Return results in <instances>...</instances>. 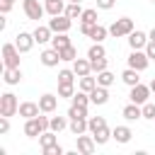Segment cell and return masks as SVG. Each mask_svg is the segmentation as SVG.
<instances>
[{
    "label": "cell",
    "instance_id": "1",
    "mask_svg": "<svg viewBox=\"0 0 155 155\" xmlns=\"http://www.w3.org/2000/svg\"><path fill=\"white\" fill-rule=\"evenodd\" d=\"M51 128V116H34V119H24V136L27 138H39L44 131Z\"/></svg>",
    "mask_w": 155,
    "mask_h": 155
},
{
    "label": "cell",
    "instance_id": "2",
    "mask_svg": "<svg viewBox=\"0 0 155 155\" xmlns=\"http://www.w3.org/2000/svg\"><path fill=\"white\" fill-rule=\"evenodd\" d=\"M133 29H136L133 19H131V17H121V19H114V22H111L109 34H111L114 39H121V36H128Z\"/></svg>",
    "mask_w": 155,
    "mask_h": 155
},
{
    "label": "cell",
    "instance_id": "3",
    "mask_svg": "<svg viewBox=\"0 0 155 155\" xmlns=\"http://www.w3.org/2000/svg\"><path fill=\"white\" fill-rule=\"evenodd\" d=\"M19 114V102L12 92H2L0 94V116H15Z\"/></svg>",
    "mask_w": 155,
    "mask_h": 155
},
{
    "label": "cell",
    "instance_id": "4",
    "mask_svg": "<svg viewBox=\"0 0 155 155\" xmlns=\"http://www.w3.org/2000/svg\"><path fill=\"white\" fill-rule=\"evenodd\" d=\"M150 65V58H148V53H145V48H131V53H128V68H136V70H145Z\"/></svg>",
    "mask_w": 155,
    "mask_h": 155
},
{
    "label": "cell",
    "instance_id": "5",
    "mask_svg": "<svg viewBox=\"0 0 155 155\" xmlns=\"http://www.w3.org/2000/svg\"><path fill=\"white\" fill-rule=\"evenodd\" d=\"M19 48L15 44H2V65L5 68H19Z\"/></svg>",
    "mask_w": 155,
    "mask_h": 155
},
{
    "label": "cell",
    "instance_id": "6",
    "mask_svg": "<svg viewBox=\"0 0 155 155\" xmlns=\"http://www.w3.org/2000/svg\"><path fill=\"white\" fill-rule=\"evenodd\" d=\"M22 10H24V15H27L29 19L39 22V19L44 17V12H46V5H41L39 0H22Z\"/></svg>",
    "mask_w": 155,
    "mask_h": 155
},
{
    "label": "cell",
    "instance_id": "7",
    "mask_svg": "<svg viewBox=\"0 0 155 155\" xmlns=\"http://www.w3.org/2000/svg\"><path fill=\"white\" fill-rule=\"evenodd\" d=\"M150 85H143V82H138V85H133L131 87V92H128V99L131 102H136V104H145L148 99H150Z\"/></svg>",
    "mask_w": 155,
    "mask_h": 155
},
{
    "label": "cell",
    "instance_id": "8",
    "mask_svg": "<svg viewBox=\"0 0 155 155\" xmlns=\"http://www.w3.org/2000/svg\"><path fill=\"white\" fill-rule=\"evenodd\" d=\"M75 148H78V153H82V155H92L94 148H97V140H94V136L80 133V136H75Z\"/></svg>",
    "mask_w": 155,
    "mask_h": 155
},
{
    "label": "cell",
    "instance_id": "9",
    "mask_svg": "<svg viewBox=\"0 0 155 155\" xmlns=\"http://www.w3.org/2000/svg\"><path fill=\"white\" fill-rule=\"evenodd\" d=\"M80 34L90 36L92 41H104V39H107V34H109V29H107V27H102L99 22H97V24H92V27H82V24H80Z\"/></svg>",
    "mask_w": 155,
    "mask_h": 155
},
{
    "label": "cell",
    "instance_id": "10",
    "mask_svg": "<svg viewBox=\"0 0 155 155\" xmlns=\"http://www.w3.org/2000/svg\"><path fill=\"white\" fill-rule=\"evenodd\" d=\"M48 27L53 29V34L70 31V27H73V19H70L68 15H56V17H51V19H48Z\"/></svg>",
    "mask_w": 155,
    "mask_h": 155
},
{
    "label": "cell",
    "instance_id": "11",
    "mask_svg": "<svg viewBox=\"0 0 155 155\" xmlns=\"http://www.w3.org/2000/svg\"><path fill=\"white\" fill-rule=\"evenodd\" d=\"M34 44H36L34 34H29V31H17V36H15V46H17L22 53H29V51L34 48Z\"/></svg>",
    "mask_w": 155,
    "mask_h": 155
},
{
    "label": "cell",
    "instance_id": "12",
    "mask_svg": "<svg viewBox=\"0 0 155 155\" xmlns=\"http://www.w3.org/2000/svg\"><path fill=\"white\" fill-rule=\"evenodd\" d=\"M39 61H41V65H46V68H56V65L61 63V53L51 46V48H44V51H41Z\"/></svg>",
    "mask_w": 155,
    "mask_h": 155
},
{
    "label": "cell",
    "instance_id": "13",
    "mask_svg": "<svg viewBox=\"0 0 155 155\" xmlns=\"http://www.w3.org/2000/svg\"><path fill=\"white\" fill-rule=\"evenodd\" d=\"M58 99H61V97H56V94H51V92L41 94V97H39L41 114H53V111H56V107H58Z\"/></svg>",
    "mask_w": 155,
    "mask_h": 155
},
{
    "label": "cell",
    "instance_id": "14",
    "mask_svg": "<svg viewBox=\"0 0 155 155\" xmlns=\"http://www.w3.org/2000/svg\"><path fill=\"white\" fill-rule=\"evenodd\" d=\"M148 41H150V36H148L145 31H140V29H133V31L128 34V46H131V48H145Z\"/></svg>",
    "mask_w": 155,
    "mask_h": 155
},
{
    "label": "cell",
    "instance_id": "15",
    "mask_svg": "<svg viewBox=\"0 0 155 155\" xmlns=\"http://www.w3.org/2000/svg\"><path fill=\"white\" fill-rule=\"evenodd\" d=\"M2 82L10 85V87L19 85L22 82V70L19 68H2Z\"/></svg>",
    "mask_w": 155,
    "mask_h": 155
},
{
    "label": "cell",
    "instance_id": "16",
    "mask_svg": "<svg viewBox=\"0 0 155 155\" xmlns=\"http://www.w3.org/2000/svg\"><path fill=\"white\" fill-rule=\"evenodd\" d=\"M39 114H41L39 102H22V104H19V116H22V119H34V116H39Z\"/></svg>",
    "mask_w": 155,
    "mask_h": 155
},
{
    "label": "cell",
    "instance_id": "17",
    "mask_svg": "<svg viewBox=\"0 0 155 155\" xmlns=\"http://www.w3.org/2000/svg\"><path fill=\"white\" fill-rule=\"evenodd\" d=\"M121 116H124L126 121H138V119H143V109H140V104L131 102V104H126V107L121 109Z\"/></svg>",
    "mask_w": 155,
    "mask_h": 155
},
{
    "label": "cell",
    "instance_id": "18",
    "mask_svg": "<svg viewBox=\"0 0 155 155\" xmlns=\"http://www.w3.org/2000/svg\"><path fill=\"white\" fill-rule=\"evenodd\" d=\"M31 34H34L36 44H48V41L53 39V29H51L48 24H39V27H36V29H34Z\"/></svg>",
    "mask_w": 155,
    "mask_h": 155
},
{
    "label": "cell",
    "instance_id": "19",
    "mask_svg": "<svg viewBox=\"0 0 155 155\" xmlns=\"http://www.w3.org/2000/svg\"><path fill=\"white\" fill-rule=\"evenodd\" d=\"M90 102H92V104H99V107H102V104H107V102H109V87L97 85V87L90 92Z\"/></svg>",
    "mask_w": 155,
    "mask_h": 155
},
{
    "label": "cell",
    "instance_id": "20",
    "mask_svg": "<svg viewBox=\"0 0 155 155\" xmlns=\"http://www.w3.org/2000/svg\"><path fill=\"white\" fill-rule=\"evenodd\" d=\"M111 138L116 140V143H121V145H126L131 138H133V131L128 128V126H116L114 131H111Z\"/></svg>",
    "mask_w": 155,
    "mask_h": 155
},
{
    "label": "cell",
    "instance_id": "21",
    "mask_svg": "<svg viewBox=\"0 0 155 155\" xmlns=\"http://www.w3.org/2000/svg\"><path fill=\"white\" fill-rule=\"evenodd\" d=\"M73 70H75L78 78L90 75V73H92V63H90V58H75V61H73Z\"/></svg>",
    "mask_w": 155,
    "mask_h": 155
},
{
    "label": "cell",
    "instance_id": "22",
    "mask_svg": "<svg viewBox=\"0 0 155 155\" xmlns=\"http://www.w3.org/2000/svg\"><path fill=\"white\" fill-rule=\"evenodd\" d=\"M44 5H46V12L51 15V17H56V15H63L65 12V0H44Z\"/></svg>",
    "mask_w": 155,
    "mask_h": 155
},
{
    "label": "cell",
    "instance_id": "23",
    "mask_svg": "<svg viewBox=\"0 0 155 155\" xmlns=\"http://www.w3.org/2000/svg\"><path fill=\"white\" fill-rule=\"evenodd\" d=\"M121 80H124L128 87H133V85L140 82V70H136V68H126V70L121 73Z\"/></svg>",
    "mask_w": 155,
    "mask_h": 155
},
{
    "label": "cell",
    "instance_id": "24",
    "mask_svg": "<svg viewBox=\"0 0 155 155\" xmlns=\"http://www.w3.org/2000/svg\"><path fill=\"white\" fill-rule=\"evenodd\" d=\"M56 143H58V136H56V131H51V128L44 131V133L39 136V145H41V150H44V148H51V145H56Z\"/></svg>",
    "mask_w": 155,
    "mask_h": 155
},
{
    "label": "cell",
    "instance_id": "25",
    "mask_svg": "<svg viewBox=\"0 0 155 155\" xmlns=\"http://www.w3.org/2000/svg\"><path fill=\"white\" fill-rule=\"evenodd\" d=\"M51 46H53L56 51H61V48H65V46H70V36H68V31H61V34H53V39H51Z\"/></svg>",
    "mask_w": 155,
    "mask_h": 155
},
{
    "label": "cell",
    "instance_id": "26",
    "mask_svg": "<svg viewBox=\"0 0 155 155\" xmlns=\"http://www.w3.org/2000/svg\"><path fill=\"white\" fill-rule=\"evenodd\" d=\"M68 128L73 131V136H80V133H87V131H90L87 119H70V126H68Z\"/></svg>",
    "mask_w": 155,
    "mask_h": 155
},
{
    "label": "cell",
    "instance_id": "27",
    "mask_svg": "<svg viewBox=\"0 0 155 155\" xmlns=\"http://www.w3.org/2000/svg\"><path fill=\"white\" fill-rule=\"evenodd\" d=\"M70 104H75V107H82V109H87V107H90L92 102H90V94L80 90V92H75V94L70 97Z\"/></svg>",
    "mask_w": 155,
    "mask_h": 155
},
{
    "label": "cell",
    "instance_id": "28",
    "mask_svg": "<svg viewBox=\"0 0 155 155\" xmlns=\"http://www.w3.org/2000/svg\"><path fill=\"white\" fill-rule=\"evenodd\" d=\"M68 126H70L68 114H65V116H51V131L61 133V131H63V128H68Z\"/></svg>",
    "mask_w": 155,
    "mask_h": 155
},
{
    "label": "cell",
    "instance_id": "29",
    "mask_svg": "<svg viewBox=\"0 0 155 155\" xmlns=\"http://www.w3.org/2000/svg\"><path fill=\"white\" fill-rule=\"evenodd\" d=\"M80 24L82 27H92V24H97V10H82V15H80Z\"/></svg>",
    "mask_w": 155,
    "mask_h": 155
},
{
    "label": "cell",
    "instance_id": "30",
    "mask_svg": "<svg viewBox=\"0 0 155 155\" xmlns=\"http://www.w3.org/2000/svg\"><path fill=\"white\" fill-rule=\"evenodd\" d=\"M104 56H107V51H104L102 41H94V44L87 48V58H90V61H94V58H104Z\"/></svg>",
    "mask_w": 155,
    "mask_h": 155
},
{
    "label": "cell",
    "instance_id": "31",
    "mask_svg": "<svg viewBox=\"0 0 155 155\" xmlns=\"http://www.w3.org/2000/svg\"><path fill=\"white\" fill-rule=\"evenodd\" d=\"M75 94V82H58V97L61 99H70Z\"/></svg>",
    "mask_w": 155,
    "mask_h": 155
},
{
    "label": "cell",
    "instance_id": "32",
    "mask_svg": "<svg viewBox=\"0 0 155 155\" xmlns=\"http://www.w3.org/2000/svg\"><path fill=\"white\" fill-rule=\"evenodd\" d=\"M114 80H116V75H114V73H109V70L97 73V85H102V87H111V85H114Z\"/></svg>",
    "mask_w": 155,
    "mask_h": 155
},
{
    "label": "cell",
    "instance_id": "33",
    "mask_svg": "<svg viewBox=\"0 0 155 155\" xmlns=\"http://www.w3.org/2000/svg\"><path fill=\"white\" fill-rule=\"evenodd\" d=\"M94 87H97V78H92V73L80 78V90H82V92H87V94H90Z\"/></svg>",
    "mask_w": 155,
    "mask_h": 155
},
{
    "label": "cell",
    "instance_id": "34",
    "mask_svg": "<svg viewBox=\"0 0 155 155\" xmlns=\"http://www.w3.org/2000/svg\"><path fill=\"white\" fill-rule=\"evenodd\" d=\"M87 126H90V133H97L99 128L107 126V119H104V116H90V119H87Z\"/></svg>",
    "mask_w": 155,
    "mask_h": 155
},
{
    "label": "cell",
    "instance_id": "35",
    "mask_svg": "<svg viewBox=\"0 0 155 155\" xmlns=\"http://www.w3.org/2000/svg\"><path fill=\"white\" fill-rule=\"evenodd\" d=\"M63 15H68L70 19H80V15H82V7H80V2H68Z\"/></svg>",
    "mask_w": 155,
    "mask_h": 155
},
{
    "label": "cell",
    "instance_id": "36",
    "mask_svg": "<svg viewBox=\"0 0 155 155\" xmlns=\"http://www.w3.org/2000/svg\"><path fill=\"white\" fill-rule=\"evenodd\" d=\"M58 53H61V61H70V63H73V61L78 58V48H75L73 44H70V46H65V48H61Z\"/></svg>",
    "mask_w": 155,
    "mask_h": 155
},
{
    "label": "cell",
    "instance_id": "37",
    "mask_svg": "<svg viewBox=\"0 0 155 155\" xmlns=\"http://www.w3.org/2000/svg\"><path fill=\"white\" fill-rule=\"evenodd\" d=\"M94 136V140H97V145H104V143H109V138H111V131H109V126H104V128H99L97 133H92Z\"/></svg>",
    "mask_w": 155,
    "mask_h": 155
},
{
    "label": "cell",
    "instance_id": "38",
    "mask_svg": "<svg viewBox=\"0 0 155 155\" xmlns=\"http://www.w3.org/2000/svg\"><path fill=\"white\" fill-rule=\"evenodd\" d=\"M75 70L73 68H63V70H58V82H75Z\"/></svg>",
    "mask_w": 155,
    "mask_h": 155
},
{
    "label": "cell",
    "instance_id": "39",
    "mask_svg": "<svg viewBox=\"0 0 155 155\" xmlns=\"http://www.w3.org/2000/svg\"><path fill=\"white\" fill-rule=\"evenodd\" d=\"M68 119H87V109L70 104V109H68Z\"/></svg>",
    "mask_w": 155,
    "mask_h": 155
},
{
    "label": "cell",
    "instance_id": "40",
    "mask_svg": "<svg viewBox=\"0 0 155 155\" xmlns=\"http://www.w3.org/2000/svg\"><path fill=\"white\" fill-rule=\"evenodd\" d=\"M90 63H92V73H102V70H107V68H109L107 56H104V58H94V61H90Z\"/></svg>",
    "mask_w": 155,
    "mask_h": 155
},
{
    "label": "cell",
    "instance_id": "41",
    "mask_svg": "<svg viewBox=\"0 0 155 155\" xmlns=\"http://www.w3.org/2000/svg\"><path fill=\"white\" fill-rule=\"evenodd\" d=\"M140 109H143V119H148V121H155V104H153V102H145V104H140Z\"/></svg>",
    "mask_w": 155,
    "mask_h": 155
},
{
    "label": "cell",
    "instance_id": "42",
    "mask_svg": "<svg viewBox=\"0 0 155 155\" xmlns=\"http://www.w3.org/2000/svg\"><path fill=\"white\" fill-rule=\"evenodd\" d=\"M65 150H63V145H51V148H44V155H63Z\"/></svg>",
    "mask_w": 155,
    "mask_h": 155
},
{
    "label": "cell",
    "instance_id": "43",
    "mask_svg": "<svg viewBox=\"0 0 155 155\" xmlns=\"http://www.w3.org/2000/svg\"><path fill=\"white\" fill-rule=\"evenodd\" d=\"M10 131V116H0V136H5Z\"/></svg>",
    "mask_w": 155,
    "mask_h": 155
},
{
    "label": "cell",
    "instance_id": "44",
    "mask_svg": "<svg viewBox=\"0 0 155 155\" xmlns=\"http://www.w3.org/2000/svg\"><path fill=\"white\" fill-rule=\"evenodd\" d=\"M116 5V0H97V10H111Z\"/></svg>",
    "mask_w": 155,
    "mask_h": 155
},
{
    "label": "cell",
    "instance_id": "45",
    "mask_svg": "<svg viewBox=\"0 0 155 155\" xmlns=\"http://www.w3.org/2000/svg\"><path fill=\"white\" fill-rule=\"evenodd\" d=\"M145 53H148L150 61H155V41H148L145 44Z\"/></svg>",
    "mask_w": 155,
    "mask_h": 155
},
{
    "label": "cell",
    "instance_id": "46",
    "mask_svg": "<svg viewBox=\"0 0 155 155\" xmlns=\"http://www.w3.org/2000/svg\"><path fill=\"white\" fill-rule=\"evenodd\" d=\"M10 10H12V2H2V0H0V12H2V15H7Z\"/></svg>",
    "mask_w": 155,
    "mask_h": 155
},
{
    "label": "cell",
    "instance_id": "47",
    "mask_svg": "<svg viewBox=\"0 0 155 155\" xmlns=\"http://www.w3.org/2000/svg\"><path fill=\"white\" fill-rule=\"evenodd\" d=\"M5 27H7V19H5V15H2V17H0V31H2Z\"/></svg>",
    "mask_w": 155,
    "mask_h": 155
},
{
    "label": "cell",
    "instance_id": "48",
    "mask_svg": "<svg viewBox=\"0 0 155 155\" xmlns=\"http://www.w3.org/2000/svg\"><path fill=\"white\" fill-rule=\"evenodd\" d=\"M148 36H150V41H155V27H153V29L148 31Z\"/></svg>",
    "mask_w": 155,
    "mask_h": 155
},
{
    "label": "cell",
    "instance_id": "49",
    "mask_svg": "<svg viewBox=\"0 0 155 155\" xmlns=\"http://www.w3.org/2000/svg\"><path fill=\"white\" fill-rule=\"evenodd\" d=\"M150 90H153V92H155V78H153V82H150Z\"/></svg>",
    "mask_w": 155,
    "mask_h": 155
},
{
    "label": "cell",
    "instance_id": "50",
    "mask_svg": "<svg viewBox=\"0 0 155 155\" xmlns=\"http://www.w3.org/2000/svg\"><path fill=\"white\" fill-rule=\"evenodd\" d=\"M2 2H12V5H15V0H2Z\"/></svg>",
    "mask_w": 155,
    "mask_h": 155
},
{
    "label": "cell",
    "instance_id": "51",
    "mask_svg": "<svg viewBox=\"0 0 155 155\" xmlns=\"http://www.w3.org/2000/svg\"><path fill=\"white\" fill-rule=\"evenodd\" d=\"M68 2H82V0H68Z\"/></svg>",
    "mask_w": 155,
    "mask_h": 155
},
{
    "label": "cell",
    "instance_id": "52",
    "mask_svg": "<svg viewBox=\"0 0 155 155\" xmlns=\"http://www.w3.org/2000/svg\"><path fill=\"white\" fill-rule=\"evenodd\" d=\"M150 2H155V0H150Z\"/></svg>",
    "mask_w": 155,
    "mask_h": 155
}]
</instances>
